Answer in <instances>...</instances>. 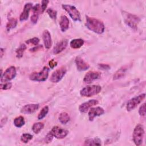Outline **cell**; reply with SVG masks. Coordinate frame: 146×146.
<instances>
[{
    "mask_svg": "<svg viewBox=\"0 0 146 146\" xmlns=\"http://www.w3.org/2000/svg\"><path fill=\"white\" fill-rule=\"evenodd\" d=\"M98 67L103 70H107L110 69V66L108 64H103V63H100L98 64Z\"/></svg>",
    "mask_w": 146,
    "mask_h": 146,
    "instance_id": "37",
    "label": "cell"
},
{
    "mask_svg": "<svg viewBox=\"0 0 146 146\" xmlns=\"http://www.w3.org/2000/svg\"><path fill=\"white\" fill-rule=\"evenodd\" d=\"M33 135L30 133H23L21 136V140L24 143H27L33 139Z\"/></svg>",
    "mask_w": 146,
    "mask_h": 146,
    "instance_id": "30",
    "label": "cell"
},
{
    "mask_svg": "<svg viewBox=\"0 0 146 146\" xmlns=\"http://www.w3.org/2000/svg\"><path fill=\"white\" fill-rule=\"evenodd\" d=\"M144 135V129L143 125L141 124L137 125L133 132V140L135 144L139 146L140 145L143 141Z\"/></svg>",
    "mask_w": 146,
    "mask_h": 146,
    "instance_id": "4",
    "label": "cell"
},
{
    "mask_svg": "<svg viewBox=\"0 0 146 146\" xmlns=\"http://www.w3.org/2000/svg\"><path fill=\"white\" fill-rule=\"evenodd\" d=\"M102 87L99 85H91L84 87L80 91V94L82 96L91 97L100 92Z\"/></svg>",
    "mask_w": 146,
    "mask_h": 146,
    "instance_id": "3",
    "label": "cell"
},
{
    "mask_svg": "<svg viewBox=\"0 0 146 146\" xmlns=\"http://www.w3.org/2000/svg\"><path fill=\"white\" fill-rule=\"evenodd\" d=\"M139 113L140 116H144L145 115V103H144L140 107L139 110Z\"/></svg>",
    "mask_w": 146,
    "mask_h": 146,
    "instance_id": "34",
    "label": "cell"
},
{
    "mask_svg": "<svg viewBox=\"0 0 146 146\" xmlns=\"http://www.w3.org/2000/svg\"><path fill=\"white\" fill-rule=\"evenodd\" d=\"M101 74L98 71H91L88 72L84 76L83 81L86 83H91L94 80L100 78Z\"/></svg>",
    "mask_w": 146,
    "mask_h": 146,
    "instance_id": "11",
    "label": "cell"
},
{
    "mask_svg": "<svg viewBox=\"0 0 146 146\" xmlns=\"http://www.w3.org/2000/svg\"><path fill=\"white\" fill-rule=\"evenodd\" d=\"M69 19L65 15H62L59 21V26L62 32H65L69 27Z\"/></svg>",
    "mask_w": 146,
    "mask_h": 146,
    "instance_id": "19",
    "label": "cell"
},
{
    "mask_svg": "<svg viewBox=\"0 0 146 146\" xmlns=\"http://www.w3.org/2000/svg\"><path fill=\"white\" fill-rule=\"evenodd\" d=\"M49 73V68L44 66L42 70L39 72H34L31 74L29 76V78L31 80L36 82H44L48 76Z\"/></svg>",
    "mask_w": 146,
    "mask_h": 146,
    "instance_id": "2",
    "label": "cell"
},
{
    "mask_svg": "<svg viewBox=\"0 0 146 146\" xmlns=\"http://www.w3.org/2000/svg\"><path fill=\"white\" fill-rule=\"evenodd\" d=\"M127 70V67H126L125 66H124V67L120 68L113 75V80H116V79H119L120 78H121L122 77H123L125 75Z\"/></svg>",
    "mask_w": 146,
    "mask_h": 146,
    "instance_id": "22",
    "label": "cell"
},
{
    "mask_svg": "<svg viewBox=\"0 0 146 146\" xmlns=\"http://www.w3.org/2000/svg\"><path fill=\"white\" fill-rule=\"evenodd\" d=\"M26 42L27 44H33L34 46H37L38 43L39 42V39L38 38L34 37V38H33L31 39H30L26 40Z\"/></svg>",
    "mask_w": 146,
    "mask_h": 146,
    "instance_id": "32",
    "label": "cell"
},
{
    "mask_svg": "<svg viewBox=\"0 0 146 146\" xmlns=\"http://www.w3.org/2000/svg\"><path fill=\"white\" fill-rule=\"evenodd\" d=\"M17 75V70L14 66H10L8 67L3 73H1V82L5 83L9 82L14 79Z\"/></svg>",
    "mask_w": 146,
    "mask_h": 146,
    "instance_id": "7",
    "label": "cell"
},
{
    "mask_svg": "<svg viewBox=\"0 0 146 146\" xmlns=\"http://www.w3.org/2000/svg\"><path fill=\"white\" fill-rule=\"evenodd\" d=\"M104 113V110L102 107H91L88 112V118L90 121H92L95 117L99 116Z\"/></svg>",
    "mask_w": 146,
    "mask_h": 146,
    "instance_id": "12",
    "label": "cell"
},
{
    "mask_svg": "<svg viewBox=\"0 0 146 146\" xmlns=\"http://www.w3.org/2000/svg\"><path fill=\"white\" fill-rule=\"evenodd\" d=\"M75 63L76 66L77 70L79 71H84L90 68V65L80 56L76 57Z\"/></svg>",
    "mask_w": 146,
    "mask_h": 146,
    "instance_id": "14",
    "label": "cell"
},
{
    "mask_svg": "<svg viewBox=\"0 0 146 146\" xmlns=\"http://www.w3.org/2000/svg\"><path fill=\"white\" fill-rule=\"evenodd\" d=\"M86 26L90 30L97 34H102L104 31L105 26L102 21L87 15H86Z\"/></svg>",
    "mask_w": 146,
    "mask_h": 146,
    "instance_id": "1",
    "label": "cell"
},
{
    "mask_svg": "<svg viewBox=\"0 0 146 146\" xmlns=\"http://www.w3.org/2000/svg\"><path fill=\"white\" fill-rule=\"evenodd\" d=\"M62 8L68 13L70 17L74 21L80 22L82 21L80 14L74 6L67 4H63L62 5Z\"/></svg>",
    "mask_w": 146,
    "mask_h": 146,
    "instance_id": "6",
    "label": "cell"
},
{
    "mask_svg": "<svg viewBox=\"0 0 146 146\" xmlns=\"http://www.w3.org/2000/svg\"><path fill=\"white\" fill-rule=\"evenodd\" d=\"M47 13L49 15V17L53 20L56 19V16H57V12L56 10H53L51 8H49L47 10Z\"/></svg>",
    "mask_w": 146,
    "mask_h": 146,
    "instance_id": "31",
    "label": "cell"
},
{
    "mask_svg": "<svg viewBox=\"0 0 146 146\" xmlns=\"http://www.w3.org/2000/svg\"><path fill=\"white\" fill-rule=\"evenodd\" d=\"M53 137H54V136H53L52 134V133H51V132L50 131V132L47 134V135L45 136L44 141H45V142H46V143H50V142L52 141Z\"/></svg>",
    "mask_w": 146,
    "mask_h": 146,
    "instance_id": "35",
    "label": "cell"
},
{
    "mask_svg": "<svg viewBox=\"0 0 146 146\" xmlns=\"http://www.w3.org/2000/svg\"><path fill=\"white\" fill-rule=\"evenodd\" d=\"M59 120L62 124H67L70 121V117L67 112H63L60 113L59 116Z\"/></svg>",
    "mask_w": 146,
    "mask_h": 146,
    "instance_id": "24",
    "label": "cell"
},
{
    "mask_svg": "<svg viewBox=\"0 0 146 146\" xmlns=\"http://www.w3.org/2000/svg\"><path fill=\"white\" fill-rule=\"evenodd\" d=\"M33 4L31 3H27L25 4L23 10L19 16V21L22 22L28 19L29 16V13L31 9H33Z\"/></svg>",
    "mask_w": 146,
    "mask_h": 146,
    "instance_id": "17",
    "label": "cell"
},
{
    "mask_svg": "<svg viewBox=\"0 0 146 146\" xmlns=\"http://www.w3.org/2000/svg\"><path fill=\"white\" fill-rule=\"evenodd\" d=\"M83 44H84V40L82 39H80V38L72 39L70 43V47L74 49L79 48L83 45Z\"/></svg>",
    "mask_w": 146,
    "mask_h": 146,
    "instance_id": "21",
    "label": "cell"
},
{
    "mask_svg": "<svg viewBox=\"0 0 146 146\" xmlns=\"http://www.w3.org/2000/svg\"><path fill=\"white\" fill-rule=\"evenodd\" d=\"M42 48V45H39V46H35V47L30 49V51H31V52H34V51H38V50H39L40 49Z\"/></svg>",
    "mask_w": 146,
    "mask_h": 146,
    "instance_id": "39",
    "label": "cell"
},
{
    "mask_svg": "<svg viewBox=\"0 0 146 146\" xmlns=\"http://www.w3.org/2000/svg\"><path fill=\"white\" fill-rule=\"evenodd\" d=\"M17 25V20L15 18H11L9 19L8 22L6 25V30L9 31L10 30L15 28Z\"/></svg>",
    "mask_w": 146,
    "mask_h": 146,
    "instance_id": "25",
    "label": "cell"
},
{
    "mask_svg": "<svg viewBox=\"0 0 146 146\" xmlns=\"http://www.w3.org/2000/svg\"><path fill=\"white\" fill-rule=\"evenodd\" d=\"M67 72V69L65 66H62L56 70L51 74L50 81L52 83H58L62 80Z\"/></svg>",
    "mask_w": 146,
    "mask_h": 146,
    "instance_id": "9",
    "label": "cell"
},
{
    "mask_svg": "<svg viewBox=\"0 0 146 146\" xmlns=\"http://www.w3.org/2000/svg\"><path fill=\"white\" fill-rule=\"evenodd\" d=\"M40 9V5L39 3L36 4L33 7L32 9L33 11V14L31 17V21L33 24H35L38 21Z\"/></svg>",
    "mask_w": 146,
    "mask_h": 146,
    "instance_id": "20",
    "label": "cell"
},
{
    "mask_svg": "<svg viewBox=\"0 0 146 146\" xmlns=\"http://www.w3.org/2000/svg\"><path fill=\"white\" fill-rule=\"evenodd\" d=\"M42 39L44 47L47 49H49L52 46V39L50 32L45 30L42 33Z\"/></svg>",
    "mask_w": 146,
    "mask_h": 146,
    "instance_id": "18",
    "label": "cell"
},
{
    "mask_svg": "<svg viewBox=\"0 0 146 146\" xmlns=\"http://www.w3.org/2000/svg\"><path fill=\"white\" fill-rule=\"evenodd\" d=\"M98 101L95 99L89 100L87 102H86L81 104L79 107V110L82 113H86L89 110V108L98 104Z\"/></svg>",
    "mask_w": 146,
    "mask_h": 146,
    "instance_id": "13",
    "label": "cell"
},
{
    "mask_svg": "<svg viewBox=\"0 0 146 146\" xmlns=\"http://www.w3.org/2000/svg\"><path fill=\"white\" fill-rule=\"evenodd\" d=\"M48 110H49V108H48V107L47 106H46L43 107L42 108V110L40 111L39 113H38V119L39 120H41V119H43L46 116V115L47 114V113L48 112Z\"/></svg>",
    "mask_w": 146,
    "mask_h": 146,
    "instance_id": "28",
    "label": "cell"
},
{
    "mask_svg": "<svg viewBox=\"0 0 146 146\" xmlns=\"http://www.w3.org/2000/svg\"><path fill=\"white\" fill-rule=\"evenodd\" d=\"M3 49L2 48H1V57L2 56V55H3Z\"/></svg>",
    "mask_w": 146,
    "mask_h": 146,
    "instance_id": "40",
    "label": "cell"
},
{
    "mask_svg": "<svg viewBox=\"0 0 146 146\" xmlns=\"http://www.w3.org/2000/svg\"><path fill=\"white\" fill-rule=\"evenodd\" d=\"M124 21L125 23L131 29L136 30L137 28V25L140 21V19L135 15L124 12L123 14Z\"/></svg>",
    "mask_w": 146,
    "mask_h": 146,
    "instance_id": "5",
    "label": "cell"
},
{
    "mask_svg": "<svg viewBox=\"0 0 146 146\" xmlns=\"http://www.w3.org/2000/svg\"><path fill=\"white\" fill-rule=\"evenodd\" d=\"M44 127V124L43 123L38 122L35 123L32 126V130L35 133H38Z\"/></svg>",
    "mask_w": 146,
    "mask_h": 146,
    "instance_id": "27",
    "label": "cell"
},
{
    "mask_svg": "<svg viewBox=\"0 0 146 146\" xmlns=\"http://www.w3.org/2000/svg\"><path fill=\"white\" fill-rule=\"evenodd\" d=\"M11 87H12V83L9 82L1 83V90H9V89L11 88Z\"/></svg>",
    "mask_w": 146,
    "mask_h": 146,
    "instance_id": "33",
    "label": "cell"
},
{
    "mask_svg": "<svg viewBox=\"0 0 146 146\" xmlns=\"http://www.w3.org/2000/svg\"><path fill=\"white\" fill-rule=\"evenodd\" d=\"M49 1L47 0H43L42 1V3H41V13H43L45 10L47 8V5Z\"/></svg>",
    "mask_w": 146,
    "mask_h": 146,
    "instance_id": "36",
    "label": "cell"
},
{
    "mask_svg": "<svg viewBox=\"0 0 146 146\" xmlns=\"http://www.w3.org/2000/svg\"><path fill=\"white\" fill-rule=\"evenodd\" d=\"M53 136L57 139H63L68 133V131L65 129L62 128L58 126L54 127L50 131Z\"/></svg>",
    "mask_w": 146,
    "mask_h": 146,
    "instance_id": "10",
    "label": "cell"
},
{
    "mask_svg": "<svg viewBox=\"0 0 146 146\" xmlns=\"http://www.w3.org/2000/svg\"><path fill=\"white\" fill-rule=\"evenodd\" d=\"M26 49V46L25 44H22L16 50L17 57L18 58H21L23 56V52Z\"/></svg>",
    "mask_w": 146,
    "mask_h": 146,
    "instance_id": "29",
    "label": "cell"
},
{
    "mask_svg": "<svg viewBox=\"0 0 146 146\" xmlns=\"http://www.w3.org/2000/svg\"><path fill=\"white\" fill-rule=\"evenodd\" d=\"M25 123V121L24 119V117L22 116H18L15 117L14 120V124L15 127L18 128H21L23 125H24Z\"/></svg>",
    "mask_w": 146,
    "mask_h": 146,
    "instance_id": "26",
    "label": "cell"
},
{
    "mask_svg": "<svg viewBox=\"0 0 146 146\" xmlns=\"http://www.w3.org/2000/svg\"><path fill=\"white\" fill-rule=\"evenodd\" d=\"M68 45V40L66 39H62L58 42L53 48V53L58 54L63 51Z\"/></svg>",
    "mask_w": 146,
    "mask_h": 146,
    "instance_id": "16",
    "label": "cell"
},
{
    "mask_svg": "<svg viewBox=\"0 0 146 146\" xmlns=\"http://www.w3.org/2000/svg\"><path fill=\"white\" fill-rule=\"evenodd\" d=\"M84 145H100L101 140L98 137L88 139L85 140Z\"/></svg>",
    "mask_w": 146,
    "mask_h": 146,
    "instance_id": "23",
    "label": "cell"
},
{
    "mask_svg": "<svg viewBox=\"0 0 146 146\" xmlns=\"http://www.w3.org/2000/svg\"><path fill=\"white\" fill-rule=\"evenodd\" d=\"M145 97V94H140L137 96H135L131 99L127 103L126 109L128 111H131L135 108L137 105H139L144 99Z\"/></svg>",
    "mask_w": 146,
    "mask_h": 146,
    "instance_id": "8",
    "label": "cell"
},
{
    "mask_svg": "<svg viewBox=\"0 0 146 146\" xmlns=\"http://www.w3.org/2000/svg\"><path fill=\"white\" fill-rule=\"evenodd\" d=\"M48 65L51 68H54L57 65V62L55 61L54 59H51L48 62Z\"/></svg>",
    "mask_w": 146,
    "mask_h": 146,
    "instance_id": "38",
    "label": "cell"
},
{
    "mask_svg": "<svg viewBox=\"0 0 146 146\" xmlns=\"http://www.w3.org/2000/svg\"><path fill=\"white\" fill-rule=\"evenodd\" d=\"M39 107L38 104H29L24 106L21 110V113L23 114H31L35 112Z\"/></svg>",
    "mask_w": 146,
    "mask_h": 146,
    "instance_id": "15",
    "label": "cell"
}]
</instances>
